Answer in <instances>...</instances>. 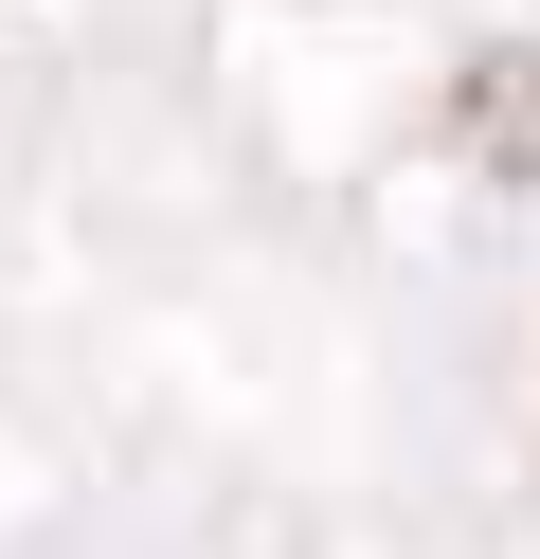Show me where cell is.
Returning a JSON list of instances; mask_svg holds the SVG:
<instances>
[{"instance_id":"6da1fadb","label":"cell","mask_w":540,"mask_h":559,"mask_svg":"<svg viewBox=\"0 0 540 559\" xmlns=\"http://www.w3.org/2000/svg\"><path fill=\"white\" fill-rule=\"evenodd\" d=\"M468 145H487V163H540V55L468 73Z\"/></svg>"}]
</instances>
